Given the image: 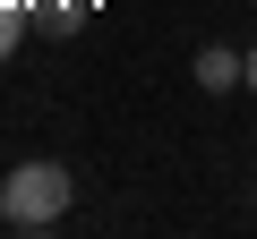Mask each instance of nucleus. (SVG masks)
Segmentation results:
<instances>
[{"label":"nucleus","mask_w":257,"mask_h":239,"mask_svg":"<svg viewBox=\"0 0 257 239\" xmlns=\"http://www.w3.org/2000/svg\"><path fill=\"white\" fill-rule=\"evenodd\" d=\"M18 34H26V9H18V0H0V60L18 52Z\"/></svg>","instance_id":"3"},{"label":"nucleus","mask_w":257,"mask_h":239,"mask_svg":"<svg viewBox=\"0 0 257 239\" xmlns=\"http://www.w3.org/2000/svg\"><path fill=\"white\" fill-rule=\"evenodd\" d=\"M248 86H257V52H248Z\"/></svg>","instance_id":"4"},{"label":"nucleus","mask_w":257,"mask_h":239,"mask_svg":"<svg viewBox=\"0 0 257 239\" xmlns=\"http://www.w3.org/2000/svg\"><path fill=\"white\" fill-rule=\"evenodd\" d=\"M197 86H206V94H223V86H248V52H223V43H206V52H197Z\"/></svg>","instance_id":"2"},{"label":"nucleus","mask_w":257,"mask_h":239,"mask_svg":"<svg viewBox=\"0 0 257 239\" xmlns=\"http://www.w3.org/2000/svg\"><path fill=\"white\" fill-rule=\"evenodd\" d=\"M69 196H77V180H69L60 162H18L9 180H0V222L43 230V222H60V214H69Z\"/></svg>","instance_id":"1"}]
</instances>
